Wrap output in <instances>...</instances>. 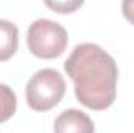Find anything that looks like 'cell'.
<instances>
[{
    "label": "cell",
    "mask_w": 134,
    "mask_h": 133,
    "mask_svg": "<svg viewBox=\"0 0 134 133\" xmlns=\"http://www.w3.org/2000/svg\"><path fill=\"white\" fill-rule=\"evenodd\" d=\"M64 69L73 81L80 103L95 111L114 103L119 69L114 58L100 45L91 42L76 45L64 63Z\"/></svg>",
    "instance_id": "1"
},
{
    "label": "cell",
    "mask_w": 134,
    "mask_h": 133,
    "mask_svg": "<svg viewBox=\"0 0 134 133\" xmlns=\"http://www.w3.org/2000/svg\"><path fill=\"white\" fill-rule=\"evenodd\" d=\"M69 42L67 32L63 25L50 19H37L28 28L27 44L30 52L37 58L52 60L64 53Z\"/></svg>",
    "instance_id": "2"
},
{
    "label": "cell",
    "mask_w": 134,
    "mask_h": 133,
    "mask_svg": "<svg viewBox=\"0 0 134 133\" xmlns=\"http://www.w3.org/2000/svg\"><path fill=\"white\" fill-rule=\"evenodd\" d=\"M66 93V81L55 69H41L27 83V102L36 111H48L56 106Z\"/></svg>",
    "instance_id": "3"
},
{
    "label": "cell",
    "mask_w": 134,
    "mask_h": 133,
    "mask_svg": "<svg viewBox=\"0 0 134 133\" xmlns=\"http://www.w3.org/2000/svg\"><path fill=\"white\" fill-rule=\"evenodd\" d=\"M92 119L75 108L63 111L55 121V133H94Z\"/></svg>",
    "instance_id": "4"
},
{
    "label": "cell",
    "mask_w": 134,
    "mask_h": 133,
    "mask_svg": "<svg viewBox=\"0 0 134 133\" xmlns=\"http://www.w3.org/2000/svg\"><path fill=\"white\" fill-rule=\"evenodd\" d=\"M19 45V30L17 27L5 19H0V61L9 60Z\"/></svg>",
    "instance_id": "5"
},
{
    "label": "cell",
    "mask_w": 134,
    "mask_h": 133,
    "mask_svg": "<svg viewBox=\"0 0 134 133\" xmlns=\"http://www.w3.org/2000/svg\"><path fill=\"white\" fill-rule=\"evenodd\" d=\"M16 106L17 100L13 89L0 83V122H5L9 117H13V114L16 113Z\"/></svg>",
    "instance_id": "6"
},
{
    "label": "cell",
    "mask_w": 134,
    "mask_h": 133,
    "mask_svg": "<svg viewBox=\"0 0 134 133\" xmlns=\"http://www.w3.org/2000/svg\"><path fill=\"white\" fill-rule=\"evenodd\" d=\"M83 5V2H55V3H52V2H47V6L48 8H52V9H55V11H59V13H70V11H73L75 8H78V6H81Z\"/></svg>",
    "instance_id": "7"
},
{
    "label": "cell",
    "mask_w": 134,
    "mask_h": 133,
    "mask_svg": "<svg viewBox=\"0 0 134 133\" xmlns=\"http://www.w3.org/2000/svg\"><path fill=\"white\" fill-rule=\"evenodd\" d=\"M122 11L123 16L134 25V0H125L122 3Z\"/></svg>",
    "instance_id": "8"
}]
</instances>
